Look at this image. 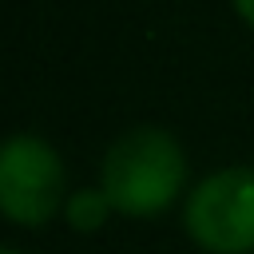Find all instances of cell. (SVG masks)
Returning <instances> with one entry per match:
<instances>
[{
  "label": "cell",
  "mask_w": 254,
  "mask_h": 254,
  "mask_svg": "<svg viewBox=\"0 0 254 254\" xmlns=\"http://www.w3.org/2000/svg\"><path fill=\"white\" fill-rule=\"evenodd\" d=\"M107 210H111V202H107L103 190H75V194L64 202V218H67L75 230H95V226H103Z\"/></svg>",
  "instance_id": "4"
},
{
  "label": "cell",
  "mask_w": 254,
  "mask_h": 254,
  "mask_svg": "<svg viewBox=\"0 0 254 254\" xmlns=\"http://www.w3.org/2000/svg\"><path fill=\"white\" fill-rule=\"evenodd\" d=\"M234 12H238L250 28H254V0H234Z\"/></svg>",
  "instance_id": "5"
},
{
  "label": "cell",
  "mask_w": 254,
  "mask_h": 254,
  "mask_svg": "<svg viewBox=\"0 0 254 254\" xmlns=\"http://www.w3.org/2000/svg\"><path fill=\"white\" fill-rule=\"evenodd\" d=\"M187 230L202 250L250 254L254 250V171L226 167L206 175L190 190Z\"/></svg>",
  "instance_id": "2"
},
{
  "label": "cell",
  "mask_w": 254,
  "mask_h": 254,
  "mask_svg": "<svg viewBox=\"0 0 254 254\" xmlns=\"http://www.w3.org/2000/svg\"><path fill=\"white\" fill-rule=\"evenodd\" d=\"M0 254H20V250H8V246H0Z\"/></svg>",
  "instance_id": "6"
},
{
  "label": "cell",
  "mask_w": 254,
  "mask_h": 254,
  "mask_svg": "<svg viewBox=\"0 0 254 254\" xmlns=\"http://www.w3.org/2000/svg\"><path fill=\"white\" fill-rule=\"evenodd\" d=\"M187 179V159L175 135L159 127H135L111 143L103 155V194L111 210L131 214V218H151L163 214Z\"/></svg>",
  "instance_id": "1"
},
{
  "label": "cell",
  "mask_w": 254,
  "mask_h": 254,
  "mask_svg": "<svg viewBox=\"0 0 254 254\" xmlns=\"http://www.w3.org/2000/svg\"><path fill=\"white\" fill-rule=\"evenodd\" d=\"M64 202V159L40 135L0 143V214L20 226L48 222Z\"/></svg>",
  "instance_id": "3"
}]
</instances>
